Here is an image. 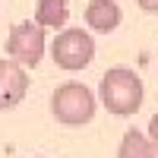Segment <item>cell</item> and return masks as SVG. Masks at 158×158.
Segmentation results:
<instances>
[{
    "label": "cell",
    "mask_w": 158,
    "mask_h": 158,
    "mask_svg": "<svg viewBox=\"0 0 158 158\" xmlns=\"http://www.w3.org/2000/svg\"><path fill=\"white\" fill-rule=\"evenodd\" d=\"M98 95L101 104L117 117H127V114H136L142 98H146V89H142V79L127 70V67H111L108 73L101 76V85H98Z\"/></svg>",
    "instance_id": "cell-1"
},
{
    "label": "cell",
    "mask_w": 158,
    "mask_h": 158,
    "mask_svg": "<svg viewBox=\"0 0 158 158\" xmlns=\"http://www.w3.org/2000/svg\"><path fill=\"white\" fill-rule=\"evenodd\" d=\"M51 114L67 127H82L95 117V95L82 82H63L51 95Z\"/></svg>",
    "instance_id": "cell-2"
},
{
    "label": "cell",
    "mask_w": 158,
    "mask_h": 158,
    "mask_svg": "<svg viewBox=\"0 0 158 158\" xmlns=\"http://www.w3.org/2000/svg\"><path fill=\"white\" fill-rule=\"evenodd\" d=\"M51 54H54V63L60 70H82L92 63V57H95V41H92V35L82 32V29H63L54 44H51Z\"/></svg>",
    "instance_id": "cell-3"
},
{
    "label": "cell",
    "mask_w": 158,
    "mask_h": 158,
    "mask_svg": "<svg viewBox=\"0 0 158 158\" xmlns=\"http://www.w3.org/2000/svg\"><path fill=\"white\" fill-rule=\"evenodd\" d=\"M6 57L22 67H38L44 57V29L32 19L16 22L6 35Z\"/></svg>",
    "instance_id": "cell-4"
},
{
    "label": "cell",
    "mask_w": 158,
    "mask_h": 158,
    "mask_svg": "<svg viewBox=\"0 0 158 158\" xmlns=\"http://www.w3.org/2000/svg\"><path fill=\"white\" fill-rule=\"evenodd\" d=\"M29 92V73L16 60H0V111H10Z\"/></svg>",
    "instance_id": "cell-5"
},
{
    "label": "cell",
    "mask_w": 158,
    "mask_h": 158,
    "mask_svg": "<svg viewBox=\"0 0 158 158\" xmlns=\"http://www.w3.org/2000/svg\"><path fill=\"white\" fill-rule=\"evenodd\" d=\"M120 6L114 0H92L85 6V25L92 32H114L120 25Z\"/></svg>",
    "instance_id": "cell-6"
},
{
    "label": "cell",
    "mask_w": 158,
    "mask_h": 158,
    "mask_svg": "<svg viewBox=\"0 0 158 158\" xmlns=\"http://www.w3.org/2000/svg\"><path fill=\"white\" fill-rule=\"evenodd\" d=\"M117 158H158V152L149 136H142L139 130H127L120 139V149H117Z\"/></svg>",
    "instance_id": "cell-7"
},
{
    "label": "cell",
    "mask_w": 158,
    "mask_h": 158,
    "mask_svg": "<svg viewBox=\"0 0 158 158\" xmlns=\"http://www.w3.org/2000/svg\"><path fill=\"white\" fill-rule=\"evenodd\" d=\"M67 0H38V10H35V22L41 29H63L67 25Z\"/></svg>",
    "instance_id": "cell-8"
},
{
    "label": "cell",
    "mask_w": 158,
    "mask_h": 158,
    "mask_svg": "<svg viewBox=\"0 0 158 158\" xmlns=\"http://www.w3.org/2000/svg\"><path fill=\"white\" fill-rule=\"evenodd\" d=\"M149 139H152V146L158 152V111L152 114V120H149Z\"/></svg>",
    "instance_id": "cell-9"
},
{
    "label": "cell",
    "mask_w": 158,
    "mask_h": 158,
    "mask_svg": "<svg viewBox=\"0 0 158 158\" xmlns=\"http://www.w3.org/2000/svg\"><path fill=\"white\" fill-rule=\"evenodd\" d=\"M142 13H158V0H136Z\"/></svg>",
    "instance_id": "cell-10"
}]
</instances>
